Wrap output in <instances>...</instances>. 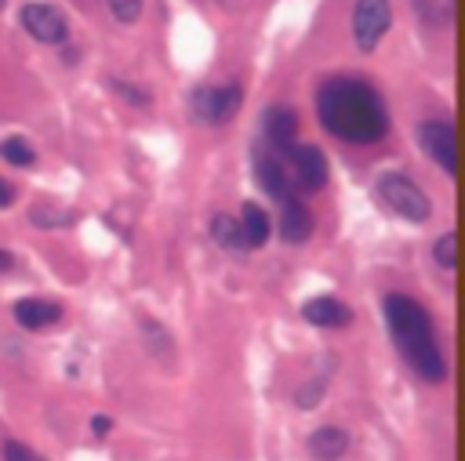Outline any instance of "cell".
I'll use <instances>...</instances> for the list:
<instances>
[{
  "instance_id": "9",
  "label": "cell",
  "mask_w": 465,
  "mask_h": 461,
  "mask_svg": "<svg viewBox=\"0 0 465 461\" xmlns=\"http://www.w3.org/2000/svg\"><path fill=\"white\" fill-rule=\"evenodd\" d=\"M309 232H312V214H309V207H305L298 196L287 192V196L280 200V236H283L287 243H305Z\"/></svg>"
},
{
  "instance_id": "16",
  "label": "cell",
  "mask_w": 465,
  "mask_h": 461,
  "mask_svg": "<svg viewBox=\"0 0 465 461\" xmlns=\"http://www.w3.org/2000/svg\"><path fill=\"white\" fill-rule=\"evenodd\" d=\"M243 236H247V247H262L269 240V214L258 207V203H243Z\"/></svg>"
},
{
  "instance_id": "1",
  "label": "cell",
  "mask_w": 465,
  "mask_h": 461,
  "mask_svg": "<svg viewBox=\"0 0 465 461\" xmlns=\"http://www.w3.org/2000/svg\"><path fill=\"white\" fill-rule=\"evenodd\" d=\"M316 109L320 123L352 145H371L389 131L385 102L367 80H327L316 94Z\"/></svg>"
},
{
  "instance_id": "22",
  "label": "cell",
  "mask_w": 465,
  "mask_h": 461,
  "mask_svg": "<svg viewBox=\"0 0 465 461\" xmlns=\"http://www.w3.org/2000/svg\"><path fill=\"white\" fill-rule=\"evenodd\" d=\"M4 461H36V454L29 446H22L18 439H7L4 443Z\"/></svg>"
},
{
  "instance_id": "11",
  "label": "cell",
  "mask_w": 465,
  "mask_h": 461,
  "mask_svg": "<svg viewBox=\"0 0 465 461\" xmlns=\"http://www.w3.org/2000/svg\"><path fill=\"white\" fill-rule=\"evenodd\" d=\"M302 316L316 327H349L352 323V309L338 298H312L302 305Z\"/></svg>"
},
{
  "instance_id": "6",
  "label": "cell",
  "mask_w": 465,
  "mask_h": 461,
  "mask_svg": "<svg viewBox=\"0 0 465 461\" xmlns=\"http://www.w3.org/2000/svg\"><path fill=\"white\" fill-rule=\"evenodd\" d=\"M389 22H392L389 0H356V11H352V36H356V47H360V51H374L378 40L385 36Z\"/></svg>"
},
{
  "instance_id": "24",
  "label": "cell",
  "mask_w": 465,
  "mask_h": 461,
  "mask_svg": "<svg viewBox=\"0 0 465 461\" xmlns=\"http://www.w3.org/2000/svg\"><path fill=\"white\" fill-rule=\"evenodd\" d=\"M11 200H15V189H11V185H7L4 178H0V207H7Z\"/></svg>"
},
{
  "instance_id": "13",
  "label": "cell",
  "mask_w": 465,
  "mask_h": 461,
  "mask_svg": "<svg viewBox=\"0 0 465 461\" xmlns=\"http://www.w3.org/2000/svg\"><path fill=\"white\" fill-rule=\"evenodd\" d=\"M15 319L25 327V330H44L51 323L62 319V309L54 301H40V298H22L15 305Z\"/></svg>"
},
{
  "instance_id": "8",
  "label": "cell",
  "mask_w": 465,
  "mask_h": 461,
  "mask_svg": "<svg viewBox=\"0 0 465 461\" xmlns=\"http://www.w3.org/2000/svg\"><path fill=\"white\" fill-rule=\"evenodd\" d=\"M287 152H291V167H294L291 178H294L302 189L316 192V189L327 185V160H323V152H320L316 145H291Z\"/></svg>"
},
{
  "instance_id": "21",
  "label": "cell",
  "mask_w": 465,
  "mask_h": 461,
  "mask_svg": "<svg viewBox=\"0 0 465 461\" xmlns=\"http://www.w3.org/2000/svg\"><path fill=\"white\" fill-rule=\"evenodd\" d=\"M320 396H323V381H320V378H312V381H309V385L298 392V407H302V410H309V407H312Z\"/></svg>"
},
{
  "instance_id": "7",
  "label": "cell",
  "mask_w": 465,
  "mask_h": 461,
  "mask_svg": "<svg viewBox=\"0 0 465 461\" xmlns=\"http://www.w3.org/2000/svg\"><path fill=\"white\" fill-rule=\"evenodd\" d=\"M22 29L40 44H62L69 33V22L51 4H25L22 7Z\"/></svg>"
},
{
  "instance_id": "3",
  "label": "cell",
  "mask_w": 465,
  "mask_h": 461,
  "mask_svg": "<svg viewBox=\"0 0 465 461\" xmlns=\"http://www.w3.org/2000/svg\"><path fill=\"white\" fill-rule=\"evenodd\" d=\"M374 189H378L381 203H385L392 214L407 218V221H425V218L432 214V203H429V196L421 192V185H418V181H411V178H407V174H400V171L381 174Z\"/></svg>"
},
{
  "instance_id": "2",
  "label": "cell",
  "mask_w": 465,
  "mask_h": 461,
  "mask_svg": "<svg viewBox=\"0 0 465 461\" xmlns=\"http://www.w3.org/2000/svg\"><path fill=\"white\" fill-rule=\"evenodd\" d=\"M385 319H389V334H392L400 356L411 363V370L421 381L440 385L447 378V363H443V352H440V341L432 330V316L414 298L389 294L385 298Z\"/></svg>"
},
{
  "instance_id": "14",
  "label": "cell",
  "mask_w": 465,
  "mask_h": 461,
  "mask_svg": "<svg viewBox=\"0 0 465 461\" xmlns=\"http://www.w3.org/2000/svg\"><path fill=\"white\" fill-rule=\"evenodd\" d=\"M345 450H349V432L338 428V425L316 428V432L309 436V454H312L316 461H338Z\"/></svg>"
},
{
  "instance_id": "12",
  "label": "cell",
  "mask_w": 465,
  "mask_h": 461,
  "mask_svg": "<svg viewBox=\"0 0 465 461\" xmlns=\"http://www.w3.org/2000/svg\"><path fill=\"white\" fill-rule=\"evenodd\" d=\"M254 178H258V185H262L272 200H283V196L291 192V174H287V167H283L276 156H269V152H262V156L254 160Z\"/></svg>"
},
{
  "instance_id": "5",
  "label": "cell",
  "mask_w": 465,
  "mask_h": 461,
  "mask_svg": "<svg viewBox=\"0 0 465 461\" xmlns=\"http://www.w3.org/2000/svg\"><path fill=\"white\" fill-rule=\"evenodd\" d=\"M243 102V91L236 83H222V87H196L189 105H193V116L203 120V123H225Z\"/></svg>"
},
{
  "instance_id": "26",
  "label": "cell",
  "mask_w": 465,
  "mask_h": 461,
  "mask_svg": "<svg viewBox=\"0 0 465 461\" xmlns=\"http://www.w3.org/2000/svg\"><path fill=\"white\" fill-rule=\"evenodd\" d=\"M0 7H4V0H0Z\"/></svg>"
},
{
  "instance_id": "18",
  "label": "cell",
  "mask_w": 465,
  "mask_h": 461,
  "mask_svg": "<svg viewBox=\"0 0 465 461\" xmlns=\"http://www.w3.org/2000/svg\"><path fill=\"white\" fill-rule=\"evenodd\" d=\"M432 258H436L440 269H454L458 265V236L454 232H443L436 240V247H432Z\"/></svg>"
},
{
  "instance_id": "20",
  "label": "cell",
  "mask_w": 465,
  "mask_h": 461,
  "mask_svg": "<svg viewBox=\"0 0 465 461\" xmlns=\"http://www.w3.org/2000/svg\"><path fill=\"white\" fill-rule=\"evenodd\" d=\"M142 334L153 338V352H167V348H171V338L156 327V319H142Z\"/></svg>"
},
{
  "instance_id": "25",
  "label": "cell",
  "mask_w": 465,
  "mask_h": 461,
  "mask_svg": "<svg viewBox=\"0 0 465 461\" xmlns=\"http://www.w3.org/2000/svg\"><path fill=\"white\" fill-rule=\"evenodd\" d=\"M11 269V254L7 250H0V272H7Z\"/></svg>"
},
{
  "instance_id": "4",
  "label": "cell",
  "mask_w": 465,
  "mask_h": 461,
  "mask_svg": "<svg viewBox=\"0 0 465 461\" xmlns=\"http://www.w3.org/2000/svg\"><path fill=\"white\" fill-rule=\"evenodd\" d=\"M418 138L425 145V156L447 174L454 178L458 174V134H454V123L450 120H425L418 127Z\"/></svg>"
},
{
  "instance_id": "10",
  "label": "cell",
  "mask_w": 465,
  "mask_h": 461,
  "mask_svg": "<svg viewBox=\"0 0 465 461\" xmlns=\"http://www.w3.org/2000/svg\"><path fill=\"white\" fill-rule=\"evenodd\" d=\"M262 131H265V142L280 152H287L294 145V134H298V113L287 109V105H272L262 120Z\"/></svg>"
},
{
  "instance_id": "19",
  "label": "cell",
  "mask_w": 465,
  "mask_h": 461,
  "mask_svg": "<svg viewBox=\"0 0 465 461\" xmlns=\"http://www.w3.org/2000/svg\"><path fill=\"white\" fill-rule=\"evenodd\" d=\"M109 11H113L116 22L131 25V22L142 15V0H109Z\"/></svg>"
},
{
  "instance_id": "15",
  "label": "cell",
  "mask_w": 465,
  "mask_h": 461,
  "mask_svg": "<svg viewBox=\"0 0 465 461\" xmlns=\"http://www.w3.org/2000/svg\"><path fill=\"white\" fill-rule=\"evenodd\" d=\"M211 236H214V243H218L222 250H229V254L251 250V247H247V236H243V225H240L232 214H214V218H211Z\"/></svg>"
},
{
  "instance_id": "17",
  "label": "cell",
  "mask_w": 465,
  "mask_h": 461,
  "mask_svg": "<svg viewBox=\"0 0 465 461\" xmlns=\"http://www.w3.org/2000/svg\"><path fill=\"white\" fill-rule=\"evenodd\" d=\"M0 156H4L7 163H15V167H29V163L36 160L33 145H29L25 138H18V134H11V138L0 142Z\"/></svg>"
},
{
  "instance_id": "23",
  "label": "cell",
  "mask_w": 465,
  "mask_h": 461,
  "mask_svg": "<svg viewBox=\"0 0 465 461\" xmlns=\"http://www.w3.org/2000/svg\"><path fill=\"white\" fill-rule=\"evenodd\" d=\"M91 428H94V436H105V432H109V428H113V421H109V417H105V414H98V417H94V421H91Z\"/></svg>"
}]
</instances>
